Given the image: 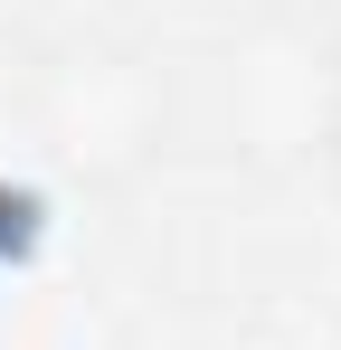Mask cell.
Segmentation results:
<instances>
[{"label":"cell","mask_w":341,"mask_h":350,"mask_svg":"<svg viewBox=\"0 0 341 350\" xmlns=\"http://www.w3.org/2000/svg\"><path fill=\"white\" fill-rule=\"evenodd\" d=\"M323 48H332V29H303V19H284V10L247 19L218 48V142H227V161H247V171L313 161Z\"/></svg>","instance_id":"obj_2"},{"label":"cell","mask_w":341,"mask_h":350,"mask_svg":"<svg viewBox=\"0 0 341 350\" xmlns=\"http://www.w3.org/2000/svg\"><path fill=\"white\" fill-rule=\"evenodd\" d=\"M313 161H323V180L341 189V29H332V48H323V114H313Z\"/></svg>","instance_id":"obj_3"},{"label":"cell","mask_w":341,"mask_h":350,"mask_svg":"<svg viewBox=\"0 0 341 350\" xmlns=\"http://www.w3.org/2000/svg\"><path fill=\"white\" fill-rule=\"evenodd\" d=\"M29 142L66 180H123L170 142V76L133 48H66L29 85Z\"/></svg>","instance_id":"obj_1"}]
</instances>
